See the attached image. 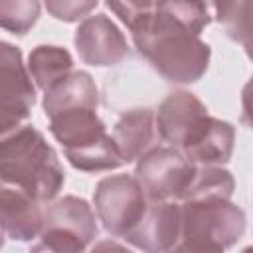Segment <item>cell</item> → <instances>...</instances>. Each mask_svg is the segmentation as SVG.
I'll return each mask as SVG.
<instances>
[{
	"label": "cell",
	"instance_id": "obj_1",
	"mask_svg": "<svg viewBox=\"0 0 253 253\" xmlns=\"http://www.w3.org/2000/svg\"><path fill=\"white\" fill-rule=\"evenodd\" d=\"M130 30L136 51L170 83L188 85L210 67L211 49L200 38L211 22L206 2H107Z\"/></svg>",
	"mask_w": 253,
	"mask_h": 253
},
{
	"label": "cell",
	"instance_id": "obj_2",
	"mask_svg": "<svg viewBox=\"0 0 253 253\" xmlns=\"http://www.w3.org/2000/svg\"><path fill=\"white\" fill-rule=\"evenodd\" d=\"M0 184L16 186L40 204L55 200L61 192L63 166L36 126L22 125L0 136Z\"/></svg>",
	"mask_w": 253,
	"mask_h": 253
},
{
	"label": "cell",
	"instance_id": "obj_3",
	"mask_svg": "<svg viewBox=\"0 0 253 253\" xmlns=\"http://www.w3.org/2000/svg\"><path fill=\"white\" fill-rule=\"evenodd\" d=\"M49 132L63 146L69 164L81 172L117 170L125 164L93 109H71L49 117Z\"/></svg>",
	"mask_w": 253,
	"mask_h": 253
},
{
	"label": "cell",
	"instance_id": "obj_4",
	"mask_svg": "<svg viewBox=\"0 0 253 253\" xmlns=\"http://www.w3.org/2000/svg\"><path fill=\"white\" fill-rule=\"evenodd\" d=\"M247 225L245 211L231 200L180 202V239L227 249Z\"/></svg>",
	"mask_w": 253,
	"mask_h": 253
},
{
	"label": "cell",
	"instance_id": "obj_5",
	"mask_svg": "<svg viewBox=\"0 0 253 253\" xmlns=\"http://www.w3.org/2000/svg\"><path fill=\"white\" fill-rule=\"evenodd\" d=\"M97 233V215L89 202L77 196H63L47 202L43 208L38 237L61 249L85 253Z\"/></svg>",
	"mask_w": 253,
	"mask_h": 253
},
{
	"label": "cell",
	"instance_id": "obj_6",
	"mask_svg": "<svg viewBox=\"0 0 253 253\" xmlns=\"http://www.w3.org/2000/svg\"><path fill=\"white\" fill-rule=\"evenodd\" d=\"M95 215L113 237H125L142 217L148 200L134 176L115 174L99 180L93 192Z\"/></svg>",
	"mask_w": 253,
	"mask_h": 253
},
{
	"label": "cell",
	"instance_id": "obj_7",
	"mask_svg": "<svg viewBox=\"0 0 253 253\" xmlns=\"http://www.w3.org/2000/svg\"><path fill=\"white\" fill-rule=\"evenodd\" d=\"M211 115L208 107L190 91L176 89L168 93L154 113V130L166 146L184 154L206 132Z\"/></svg>",
	"mask_w": 253,
	"mask_h": 253
},
{
	"label": "cell",
	"instance_id": "obj_8",
	"mask_svg": "<svg viewBox=\"0 0 253 253\" xmlns=\"http://www.w3.org/2000/svg\"><path fill=\"white\" fill-rule=\"evenodd\" d=\"M194 170L196 164L186 160L176 148L152 146L138 158L134 178L148 202H180Z\"/></svg>",
	"mask_w": 253,
	"mask_h": 253
},
{
	"label": "cell",
	"instance_id": "obj_9",
	"mask_svg": "<svg viewBox=\"0 0 253 253\" xmlns=\"http://www.w3.org/2000/svg\"><path fill=\"white\" fill-rule=\"evenodd\" d=\"M36 105V87L20 47L0 40V136L22 126Z\"/></svg>",
	"mask_w": 253,
	"mask_h": 253
},
{
	"label": "cell",
	"instance_id": "obj_10",
	"mask_svg": "<svg viewBox=\"0 0 253 253\" xmlns=\"http://www.w3.org/2000/svg\"><path fill=\"white\" fill-rule=\"evenodd\" d=\"M73 42L79 59L93 67L115 65L128 55L125 34L107 14H91L81 20Z\"/></svg>",
	"mask_w": 253,
	"mask_h": 253
},
{
	"label": "cell",
	"instance_id": "obj_11",
	"mask_svg": "<svg viewBox=\"0 0 253 253\" xmlns=\"http://www.w3.org/2000/svg\"><path fill=\"white\" fill-rule=\"evenodd\" d=\"M123 239L142 253H168L180 239V202H148L138 223Z\"/></svg>",
	"mask_w": 253,
	"mask_h": 253
},
{
	"label": "cell",
	"instance_id": "obj_12",
	"mask_svg": "<svg viewBox=\"0 0 253 253\" xmlns=\"http://www.w3.org/2000/svg\"><path fill=\"white\" fill-rule=\"evenodd\" d=\"M43 208L16 186L0 184V229L14 241H32L40 235Z\"/></svg>",
	"mask_w": 253,
	"mask_h": 253
},
{
	"label": "cell",
	"instance_id": "obj_13",
	"mask_svg": "<svg viewBox=\"0 0 253 253\" xmlns=\"http://www.w3.org/2000/svg\"><path fill=\"white\" fill-rule=\"evenodd\" d=\"M154 111L146 107H136L125 111L111 132V138L125 164L138 160L154 144Z\"/></svg>",
	"mask_w": 253,
	"mask_h": 253
},
{
	"label": "cell",
	"instance_id": "obj_14",
	"mask_svg": "<svg viewBox=\"0 0 253 253\" xmlns=\"http://www.w3.org/2000/svg\"><path fill=\"white\" fill-rule=\"evenodd\" d=\"M43 113L45 117H53L71 109H93L99 107V91L97 85L87 71H71L47 91H43Z\"/></svg>",
	"mask_w": 253,
	"mask_h": 253
},
{
	"label": "cell",
	"instance_id": "obj_15",
	"mask_svg": "<svg viewBox=\"0 0 253 253\" xmlns=\"http://www.w3.org/2000/svg\"><path fill=\"white\" fill-rule=\"evenodd\" d=\"M235 142V128L231 123L211 119L206 134L182 156L196 166H221L229 162Z\"/></svg>",
	"mask_w": 253,
	"mask_h": 253
},
{
	"label": "cell",
	"instance_id": "obj_16",
	"mask_svg": "<svg viewBox=\"0 0 253 253\" xmlns=\"http://www.w3.org/2000/svg\"><path fill=\"white\" fill-rule=\"evenodd\" d=\"M26 67L34 83L42 91H47L51 85L73 71V57L65 47L43 43L30 51Z\"/></svg>",
	"mask_w": 253,
	"mask_h": 253
},
{
	"label": "cell",
	"instance_id": "obj_17",
	"mask_svg": "<svg viewBox=\"0 0 253 253\" xmlns=\"http://www.w3.org/2000/svg\"><path fill=\"white\" fill-rule=\"evenodd\" d=\"M235 180L229 170L221 166H196L194 176L182 194L180 202H202V200H231Z\"/></svg>",
	"mask_w": 253,
	"mask_h": 253
},
{
	"label": "cell",
	"instance_id": "obj_18",
	"mask_svg": "<svg viewBox=\"0 0 253 253\" xmlns=\"http://www.w3.org/2000/svg\"><path fill=\"white\" fill-rule=\"evenodd\" d=\"M42 4L36 0H0V28L14 36H26L38 22Z\"/></svg>",
	"mask_w": 253,
	"mask_h": 253
},
{
	"label": "cell",
	"instance_id": "obj_19",
	"mask_svg": "<svg viewBox=\"0 0 253 253\" xmlns=\"http://www.w3.org/2000/svg\"><path fill=\"white\" fill-rule=\"evenodd\" d=\"M215 10V18L219 24H223L229 38L235 42H241L245 47H249V16L247 10L251 8L249 2H215L211 4Z\"/></svg>",
	"mask_w": 253,
	"mask_h": 253
},
{
	"label": "cell",
	"instance_id": "obj_20",
	"mask_svg": "<svg viewBox=\"0 0 253 253\" xmlns=\"http://www.w3.org/2000/svg\"><path fill=\"white\" fill-rule=\"evenodd\" d=\"M99 2H85V0H47L45 2V10L61 22H79L85 20L91 10L97 8Z\"/></svg>",
	"mask_w": 253,
	"mask_h": 253
},
{
	"label": "cell",
	"instance_id": "obj_21",
	"mask_svg": "<svg viewBox=\"0 0 253 253\" xmlns=\"http://www.w3.org/2000/svg\"><path fill=\"white\" fill-rule=\"evenodd\" d=\"M168 253H223V249H219V247H215V245L192 243V241H182V239H178V243H176Z\"/></svg>",
	"mask_w": 253,
	"mask_h": 253
},
{
	"label": "cell",
	"instance_id": "obj_22",
	"mask_svg": "<svg viewBox=\"0 0 253 253\" xmlns=\"http://www.w3.org/2000/svg\"><path fill=\"white\" fill-rule=\"evenodd\" d=\"M89 253H134V251L117 243L115 239H103V241H97Z\"/></svg>",
	"mask_w": 253,
	"mask_h": 253
},
{
	"label": "cell",
	"instance_id": "obj_23",
	"mask_svg": "<svg viewBox=\"0 0 253 253\" xmlns=\"http://www.w3.org/2000/svg\"><path fill=\"white\" fill-rule=\"evenodd\" d=\"M30 253H73V251L61 249V247H57V245H51V243H45V241L40 239V241L30 249Z\"/></svg>",
	"mask_w": 253,
	"mask_h": 253
},
{
	"label": "cell",
	"instance_id": "obj_24",
	"mask_svg": "<svg viewBox=\"0 0 253 253\" xmlns=\"http://www.w3.org/2000/svg\"><path fill=\"white\" fill-rule=\"evenodd\" d=\"M4 239H6V235H4V233H2V229H0V249L4 247Z\"/></svg>",
	"mask_w": 253,
	"mask_h": 253
}]
</instances>
